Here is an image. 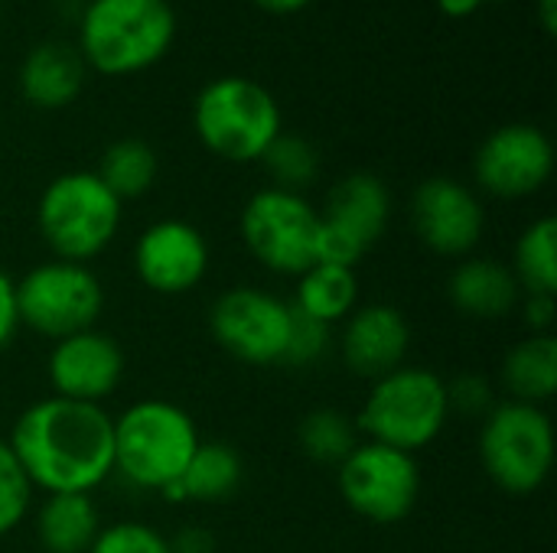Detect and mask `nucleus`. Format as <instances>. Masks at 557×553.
<instances>
[{
	"mask_svg": "<svg viewBox=\"0 0 557 553\" xmlns=\"http://www.w3.org/2000/svg\"><path fill=\"white\" fill-rule=\"evenodd\" d=\"M447 401H450V414L473 417V420H483L496 407L493 385L480 375H470V372L447 381Z\"/></svg>",
	"mask_w": 557,
	"mask_h": 553,
	"instance_id": "obj_31",
	"label": "nucleus"
},
{
	"mask_svg": "<svg viewBox=\"0 0 557 553\" xmlns=\"http://www.w3.org/2000/svg\"><path fill=\"white\" fill-rule=\"evenodd\" d=\"M483 3H486V0H437L441 13H444V16H454V20H467V16H473Z\"/></svg>",
	"mask_w": 557,
	"mask_h": 553,
	"instance_id": "obj_35",
	"label": "nucleus"
},
{
	"mask_svg": "<svg viewBox=\"0 0 557 553\" xmlns=\"http://www.w3.org/2000/svg\"><path fill=\"white\" fill-rule=\"evenodd\" d=\"M352 420L366 440L414 456L428 450L450 420L447 381L431 368L401 365L372 381Z\"/></svg>",
	"mask_w": 557,
	"mask_h": 553,
	"instance_id": "obj_4",
	"label": "nucleus"
},
{
	"mask_svg": "<svg viewBox=\"0 0 557 553\" xmlns=\"http://www.w3.org/2000/svg\"><path fill=\"white\" fill-rule=\"evenodd\" d=\"M258 163H264V169H268V176H271V183H274L277 189L300 192V196H304V189L313 186L317 176H320V153H317V147H313L307 137H300V134H284V130H281Z\"/></svg>",
	"mask_w": 557,
	"mask_h": 553,
	"instance_id": "obj_27",
	"label": "nucleus"
},
{
	"mask_svg": "<svg viewBox=\"0 0 557 553\" xmlns=\"http://www.w3.org/2000/svg\"><path fill=\"white\" fill-rule=\"evenodd\" d=\"M519 303H522V319H525V326H529L532 332H552L557 313L555 297L525 293V300H519Z\"/></svg>",
	"mask_w": 557,
	"mask_h": 553,
	"instance_id": "obj_33",
	"label": "nucleus"
},
{
	"mask_svg": "<svg viewBox=\"0 0 557 553\" xmlns=\"http://www.w3.org/2000/svg\"><path fill=\"white\" fill-rule=\"evenodd\" d=\"M290 306L323 326H336L359 306V277L352 267L317 261L297 277Z\"/></svg>",
	"mask_w": 557,
	"mask_h": 553,
	"instance_id": "obj_23",
	"label": "nucleus"
},
{
	"mask_svg": "<svg viewBox=\"0 0 557 553\" xmlns=\"http://www.w3.org/2000/svg\"><path fill=\"white\" fill-rule=\"evenodd\" d=\"M49 388L55 398L101 404L111 398L124 378V352L101 329H82L52 342L46 359Z\"/></svg>",
	"mask_w": 557,
	"mask_h": 553,
	"instance_id": "obj_16",
	"label": "nucleus"
},
{
	"mask_svg": "<svg viewBox=\"0 0 557 553\" xmlns=\"http://www.w3.org/2000/svg\"><path fill=\"white\" fill-rule=\"evenodd\" d=\"M209 332L232 359L245 365H281L290 303L261 287H232L209 310Z\"/></svg>",
	"mask_w": 557,
	"mask_h": 553,
	"instance_id": "obj_12",
	"label": "nucleus"
},
{
	"mask_svg": "<svg viewBox=\"0 0 557 553\" xmlns=\"http://www.w3.org/2000/svg\"><path fill=\"white\" fill-rule=\"evenodd\" d=\"M343 502L372 525H398L411 515L421 495V466L411 453L359 440L336 466Z\"/></svg>",
	"mask_w": 557,
	"mask_h": 553,
	"instance_id": "obj_10",
	"label": "nucleus"
},
{
	"mask_svg": "<svg viewBox=\"0 0 557 553\" xmlns=\"http://www.w3.org/2000/svg\"><path fill=\"white\" fill-rule=\"evenodd\" d=\"M326 349H330V326H323V323H317V319H310L290 306V332H287L281 365L307 368V365L320 362L326 355Z\"/></svg>",
	"mask_w": 557,
	"mask_h": 553,
	"instance_id": "obj_30",
	"label": "nucleus"
},
{
	"mask_svg": "<svg viewBox=\"0 0 557 553\" xmlns=\"http://www.w3.org/2000/svg\"><path fill=\"white\" fill-rule=\"evenodd\" d=\"M33 482L13 456L7 437H0V538L16 531L33 508Z\"/></svg>",
	"mask_w": 557,
	"mask_h": 553,
	"instance_id": "obj_28",
	"label": "nucleus"
},
{
	"mask_svg": "<svg viewBox=\"0 0 557 553\" xmlns=\"http://www.w3.org/2000/svg\"><path fill=\"white\" fill-rule=\"evenodd\" d=\"M85 85V62L72 46L39 42L20 62V95L42 111L69 108Z\"/></svg>",
	"mask_w": 557,
	"mask_h": 553,
	"instance_id": "obj_19",
	"label": "nucleus"
},
{
	"mask_svg": "<svg viewBox=\"0 0 557 553\" xmlns=\"http://www.w3.org/2000/svg\"><path fill=\"white\" fill-rule=\"evenodd\" d=\"M245 482L242 453L219 440H199L189 466L183 469L180 482L163 489L166 502H196V505H219L228 502Z\"/></svg>",
	"mask_w": 557,
	"mask_h": 553,
	"instance_id": "obj_20",
	"label": "nucleus"
},
{
	"mask_svg": "<svg viewBox=\"0 0 557 553\" xmlns=\"http://www.w3.org/2000/svg\"><path fill=\"white\" fill-rule=\"evenodd\" d=\"M512 274L522 293L557 297V222L555 215L535 218L516 241Z\"/></svg>",
	"mask_w": 557,
	"mask_h": 553,
	"instance_id": "obj_25",
	"label": "nucleus"
},
{
	"mask_svg": "<svg viewBox=\"0 0 557 553\" xmlns=\"http://www.w3.org/2000/svg\"><path fill=\"white\" fill-rule=\"evenodd\" d=\"M199 143L228 163H258L284 130L277 98L255 78L222 75L199 88L193 101Z\"/></svg>",
	"mask_w": 557,
	"mask_h": 553,
	"instance_id": "obj_5",
	"label": "nucleus"
},
{
	"mask_svg": "<svg viewBox=\"0 0 557 553\" xmlns=\"http://www.w3.org/2000/svg\"><path fill=\"white\" fill-rule=\"evenodd\" d=\"M555 173L552 137L535 124L496 127L473 156V176L496 199H529L545 189Z\"/></svg>",
	"mask_w": 557,
	"mask_h": 553,
	"instance_id": "obj_13",
	"label": "nucleus"
},
{
	"mask_svg": "<svg viewBox=\"0 0 557 553\" xmlns=\"http://www.w3.org/2000/svg\"><path fill=\"white\" fill-rule=\"evenodd\" d=\"M300 450L320 466H339L359 447V427L349 414L336 407L310 411L297 427Z\"/></svg>",
	"mask_w": 557,
	"mask_h": 553,
	"instance_id": "obj_26",
	"label": "nucleus"
},
{
	"mask_svg": "<svg viewBox=\"0 0 557 553\" xmlns=\"http://www.w3.org/2000/svg\"><path fill=\"white\" fill-rule=\"evenodd\" d=\"M480 463L506 495L539 492L555 466V427L545 407L503 401L480 427Z\"/></svg>",
	"mask_w": 557,
	"mask_h": 553,
	"instance_id": "obj_7",
	"label": "nucleus"
},
{
	"mask_svg": "<svg viewBox=\"0 0 557 553\" xmlns=\"http://www.w3.org/2000/svg\"><path fill=\"white\" fill-rule=\"evenodd\" d=\"M392 218V192L375 173H349L330 189L320 212L317 261L352 267L382 241Z\"/></svg>",
	"mask_w": 557,
	"mask_h": 553,
	"instance_id": "obj_11",
	"label": "nucleus"
},
{
	"mask_svg": "<svg viewBox=\"0 0 557 553\" xmlns=\"http://www.w3.org/2000/svg\"><path fill=\"white\" fill-rule=\"evenodd\" d=\"M255 7H261L264 13H274V16H290V13H300L310 0H251Z\"/></svg>",
	"mask_w": 557,
	"mask_h": 553,
	"instance_id": "obj_36",
	"label": "nucleus"
},
{
	"mask_svg": "<svg viewBox=\"0 0 557 553\" xmlns=\"http://www.w3.org/2000/svg\"><path fill=\"white\" fill-rule=\"evenodd\" d=\"M101 531V515L91 495L59 492L36 508V538L46 553H88Z\"/></svg>",
	"mask_w": 557,
	"mask_h": 553,
	"instance_id": "obj_21",
	"label": "nucleus"
},
{
	"mask_svg": "<svg viewBox=\"0 0 557 553\" xmlns=\"http://www.w3.org/2000/svg\"><path fill=\"white\" fill-rule=\"evenodd\" d=\"M535 13H539V23L548 36L557 33V0H535Z\"/></svg>",
	"mask_w": 557,
	"mask_h": 553,
	"instance_id": "obj_37",
	"label": "nucleus"
},
{
	"mask_svg": "<svg viewBox=\"0 0 557 553\" xmlns=\"http://www.w3.org/2000/svg\"><path fill=\"white\" fill-rule=\"evenodd\" d=\"M173 39L170 0H88L78 13V55L98 75H140L173 49Z\"/></svg>",
	"mask_w": 557,
	"mask_h": 553,
	"instance_id": "obj_2",
	"label": "nucleus"
},
{
	"mask_svg": "<svg viewBox=\"0 0 557 553\" xmlns=\"http://www.w3.org/2000/svg\"><path fill=\"white\" fill-rule=\"evenodd\" d=\"M160 173V160L153 153V147L140 137H121L114 140L98 163V179L121 199H140L153 189Z\"/></svg>",
	"mask_w": 557,
	"mask_h": 553,
	"instance_id": "obj_24",
	"label": "nucleus"
},
{
	"mask_svg": "<svg viewBox=\"0 0 557 553\" xmlns=\"http://www.w3.org/2000/svg\"><path fill=\"white\" fill-rule=\"evenodd\" d=\"M408 349H411V326L405 313L392 303H366L343 319L339 355L346 368L359 378L375 381L401 368Z\"/></svg>",
	"mask_w": 557,
	"mask_h": 553,
	"instance_id": "obj_17",
	"label": "nucleus"
},
{
	"mask_svg": "<svg viewBox=\"0 0 557 553\" xmlns=\"http://www.w3.org/2000/svg\"><path fill=\"white\" fill-rule=\"evenodd\" d=\"M447 297L450 303L480 323H493L509 316L519 300H522V287L512 274L509 264L496 261V257H463L450 280H447Z\"/></svg>",
	"mask_w": 557,
	"mask_h": 553,
	"instance_id": "obj_18",
	"label": "nucleus"
},
{
	"mask_svg": "<svg viewBox=\"0 0 557 553\" xmlns=\"http://www.w3.org/2000/svg\"><path fill=\"white\" fill-rule=\"evenodd\" d=\"M242 241L248 254L281 277H300L317 264L320 212L307 196L277 186L258 189L242 209Z\"/></svg>",
	"mask_w": 557,
	"mask_h": 553,
	"instance_id": "obj_9",
	"label": "nucleus"
},
{
	"mask_svg": "<svg viewBox=\"0 0 557 553\" xmlns=\"http://www.w3.org/2000/svg\"><path fill=\"white\" fill-rule=\"evenodd\" d=\"M199 447L196 420L173 401L144 398L114 417V473L144 492L180 482Z\"/></svg>",
	"mask_w": 557,
	"mask_h": 553,
	"instance_id": "obj_3",
	"label": "nucleus"
},
{
	"mask_svg": "<svg viewBox=\"0 0 557 553\" xmlns=\"http://www.w3.org/2000/svg\"><path fill=\"white\" fill-rule=\"evenodd\" d=\"M7 443L33 489L46 495H91L114 476V417L101 404L49 394L13 420Z\"/></svg>",
	"mask_w": 557,
	"mask_h": 553,
	"instance_id": "obj_1",
	"label": "nucleus"
},
{
	"mask_svg": "<svg viewBox=\"0 0 557 553\" xmlns=\"http://www.w3.org/2000/svg\"><path fill=\"white\" fill-rule=\"evenodd\" d=\"M124 202L88 169H72L46 183L36 202V228L52 257L88 264L121 231Z\"/></svg>",
	"mask_w": 557,
	"mask_h": 553,
	"instance_id": "obj_6",
	"label": "nucleus"
},
{
	"mask_svg": "<svg viewBox=\"0 0 557 553\" xmlns=\"http://www.w3.org/2000/svg\"><path fill=\"white\" fill-rule=\"evenodd\" d=\"M134 271L147 290L183 297L199 287L209 271V241L183 218H160L140 231L134 244Z\"/></svg>",
	"mask_w": 557,
	"mask_h": 553,
	"instance_id": "obj_15",
	"label": "nucleus"
},
{
	"mask_svg": "<svg viewBox=\"0 0 557 553\" xmlns=\"http://www.w3.org/2000/svg\"><path fill=\"white\" fill-rule=\"evenodd\" d=\"M170 553H215V535L206 528H183L170 541Z\"/></svg>",
	"mask_w": 557,
	"mask_h": 553,
	"instance_id": "obj_34",
	"label": "nucleus"
},
{
	"mask_svg": "<svg viewBox=\"0 0 557 553\" xmlns=\"http://www.w3.org/2000/svg\"><path fill=\"white\" fill-rule=\"evenodd\" d=\"M20 329V316H16V293H13V280L10 274L0 267V355L13 345Z\"/></svg>",
	"mask_w": 557,
	"mask_h": 553,
	"instance_id": "obj_32",
	"label": "nucleus"
},
{
	"mask_svg": "<svg viewBox=\"0 0 557 553\" xmlns=\"http://www.w3.org/2000/svg\"><path fill=\"white\" fill-rule=\"evenodd\" d=\"M20 326L42 339H65L82 329H95L104 310V287L88 264L42 261L13 280Z\"/></svg>",
	"mask_w": 557,
	"mask_h": 553,
	"instance_id": "obj_8",
	"label": "nucleus"
},
{
	"mask_svg": "<svg viewBox=\"0 0 557 553\" xmlns=\"http://www.w3.org/2000/svg\"><path fill=\"white\" fill-rule=\"evenodd\" d=\"M88 553H170V538L140 521H117L98 531Z\"/></svg>",
	"mask_w": 557,
	"mask_h": 553,
	"instance_id": "obj_29",
	"label": "nucleus"
},
{
	"mask_svg": "<svg viewBox=\"0 0 557 553\" xmlns=\"http://www.w3.org/2000/svg\"><path fill=\"white\" fill-rule=\"evenodd\" d=\"M503 385L509 401L545 404L557 391V339L555 332H532L519 339L503 359Z\"/></svg>",
	"mask_w": 557,
	"mask_h": 553,
	"instance_id": "obj_22",
	"label": "nucleus"
},
{
	"mask_svg": "<svg viewBox=\"0 0 557 553\" xmlns=\"http://www.w3.org/2000/svg\"><path fill=\"white\" fill-rule=\"evenodd\" d=\"M411 225L424 248L441 257H470L483 238L486 212L480 196L450 176L424 179L411 196Z\"/></svg>",
	"mask_w": 557,
	"mask_h": 553,
	"instance_id": "obj_14",
	"label": "nucleus"
}]
</instances>
